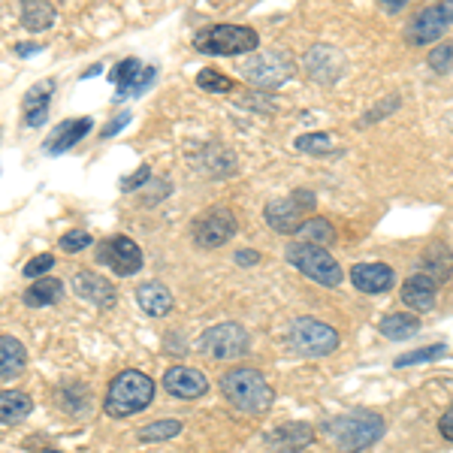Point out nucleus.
<instances>
[{
	"mask_svg": "<svg viewBox=\"0 0 453 453\" xmlns=\"http://www.w3.org/2000/svg\"><path fill=\"white\" fill-rule=\"evenodd\" d=\"M384 418L375 411H350L339 418L324 420L320 433H324L339 450H363L375 444L384 435Z\"/></svg>",
	"mask_w": 453,
	"mask_h": 453,
	"instance_id": "f257e3e1",
	"label": "nucleus"
},
{
	"mask_svg": "<svg viewBox=\"0 0 453 453\" xmlns=\"http://www.w3.org/2000/svg\"><path fill=\"white\" fill-rule=\"evenodd\" d=\"M155 399V381H151L145 372L124 369L121 375L112 378L104 399V411L109 418H130V414H140L151 405Z\"/></svg>",
	"mask_w": 453,
	"mask_h": 453,
	"instance_id": "f03ea898",
	"label": "nucleus"
},
{
	"mask_svg": "<svg viewBox=\"0 0 453 453\" xmlns=\"http://www.w3.org/2000/svg\"><path fill=\"white\" fill-rule=\"evenodd\" d=\"M221 390L226 402L245 414H263L273 405V387L257 369H230L221 378Z\"/></svg>",
	"mask_w": 453,
	"mask_h": 453,
	"instance_id": "7ed1b4c3",
	"label": "nucleus"
},
{
	"mask_svg": "<svg viewBox=\"0 0 453 453\" xmlns=\"http://www.w3.org/2000/svg\"><path fill=\"white\" fill-rule=\"evenodd\" d=\"M260 46V36L251 27L242 25H209L203 31L194 34V49L203 55H248V52H257Z\"/></svg>",
	"mask_w": 453,
	"mask_h": 453,
	"instance_id": "20e7f679",
	"label": "nucleus"
},
{
	"mask_svg": "<svg viewBox=\"0 0 453 453\" xmlns=\"http://www.w3.org/2000/svg\"><path fill=\"white\" fill-rule=\"evenodd\" d=\"M288 260L294 263L305 279L324 284V288H339V284L345 281V273H342L339 260H335L333 254L326 251V248H320V245H311V242L290 245L288 248Z\"/></svg>",
	"mask_w": 453,
	"mask_h": 453,
	"instance_id": "39448f33",
	"label": "nucleus"
},
{
	"mask_svg": "<svg viewBox=\"0 0 453 453\" xmlns=\"http://www.w3.org/2000/svg\"><path fill=\"white\" fill-rule=\"evenodd\" d=\"M314 203H318V196L311 191H294L290 196H279V200L266 203L263 215H266V224L275 233L290 236V233L303 230V224L309 221V215L314 211Z\"/></svg>",
	"mask_w": 453,
	"mask_h": 453,
	"instance_id": "423d86ee",
	"label": "nucleus"
},
{
	"mask_svg": "<svg viewBox=\"0 0 453 453\" xmlns=\"http://www.w3.org/2000/svg\"><path fill=\"white\" fill-rule=\"evenodd\" d=\"M290 348L299 350L303 357H326L339 348V333L333 330L330 324H320L314 318H296L290 324Z\"/></svg>",
	"mask_w": 453,
	"mask_h": 453,
	"instance_id": "0eeeda50",
	"label": "nucleus"
},
{
	"mask_svg": "<svg viewBox=\"0 0 453 453\" xmlns=\"http://www.w3.org/2000/svg\"><path fill=\"white\" fill-rule=\"evenodd\" d=\"M294 76V61L284 52H257L242 64V79L254 88H279Z\"/></svg>",
	"mask_w": 453,
	"mask_h": 453,
	"instance_id": "6e6552de",
	"label": "nucleus"
},
{
	"mask_svg": "<svg viewBox=\"0 0 453 453\" xmlns=\"http://www.w3.org/2000/svg\"><path fill=\"white\" fill-rule=\"evenodd\" d=\"M200 350L209 360H239L248 350V333L239 324H218L200 335Z\"/></svg>",
	"mask_w": 453,
	"mask_h": 453,
	"instance_id": "1a4fd4ad",
	"label": "nucleus"
},
{
	"mask_svg": "<svg viewBox=\"0 0 453 453\" xmlns=\"http://www.w3.org/2000/svg\"><path fill=\"white\" fill-rule=\"evenodd\" d=\"M450 25H453V0H444V4L426 6V10L414 16L411 27L405 31V40L411 46H429V42L441 40Z\"/></svg>",
	"mask_w": 453,
	"mask_h": 453,
	"instance_id": "9d476101",
	"label": "nucleus"
},
{
	"mask_svg": "<svg viewBox=\"0 0 453 453\" xmlns=\"http://www.w3.org/2000/svg\"><path fill=\"white\" fill-rule=\"evenodd\" d=\"M97 260L115 275H136L142 269V251L130 236H112L97 248Z\"/></svg>",
	"mask_w": 453,
	"mask_h": 453,
	"instance_id": "9b49d317",
	"label": "nucleus"
},
{
	"mask_svg": "<svg viewBox=\"0 0 453 453\" xmlns=\"http://www.w3.org/2000/svg\"><path fill=\"white\" fill-rule=\"evenodd\" d=\"M233 236H236V215L230 209H209L194 224V242L200 248H218Z\"/></svg>",
	"mask_w": 453,
	"mask_h": 453,
	"instance_id": "f8f14e48",
	"label": "nucleus"
},
{
	"mask_svg": "<svg viewBox=\"0 0 453 453\" xmlns=\"http://www.w3.org/2000/svg\"><path fill=\"white\" fill-rule=\"evenodd\" d=\"M305 73L320 85H335L345 76V55L333 46H314L305 55Z\"/></svg>",
	"mask_w": 453,
	"mask_h": 453,
	"instance_id": "ddd939ff",
	"label": "nucleus"
},
{
	"mask_svg": "<svg viewBox=\"0 0 453 453\" xmlns=\"http://www.w3.org/2000/svg\"><path fill=\"white\" fill-rule=\"evenodd\" d=\"M155 67H145L140 58H127V61L115 64L112 82L119 85V97H140V94L155 82Z\"/></svg>",
	"mask_w": 453,
	"mask_h": 453,
	"instance_id": "4468645a",
	"label": "nucleus"
},
{
	"mask_svg": "<svg viewBox=\"0 0 453 453\" xmlns=\"http://www.w3.org/2000/svg\"><path fill=\"white\" fill-rule=\"evenodd\" d=\"M164 387H166V393L175 396V399H200V396H206V393H209V378L203 375L200 369L173 366V369H166Z\"/></svg>",
	"mask_w": 453,
	"mask_h": 453,
	"instance_id": "2eb2a0df",
	"label": "nucleus"
},
{
	"mask_svg": "<svg viewBox=\"0 0 453 453\" xmlns=\"http://www.w3.org/2000/svg\"><path fill=\"white\" fill-rule=\"evenodd\" d=\"M350 281H354V288L363 290V294L378 296L393 288L396 273H393V266H387V263H357V266L350 269Z\"/></svg>",
	"mask_w": 453,
	"mask_h": 453,
	"instance_id": "dca6fc26",
	"label": "nucleus"
},
{
	"mask_svg": "<svg viewBox=\"0 0 453 453\" xmlns=\"http://www.w3.org/2000/svg\"><path fill=\"white\" fill-rule=\"evenodd\" d=\"M314 441V429L309 423H284L266 435V448L275 453H296Z\"/></svg>",
	"mask_w": 453,
	"mask_h": 453,
	"instance_id": "f3484780",
	"label": "nucleus"
},
{
	"mask_svg": "<svg viewBox=\"0 0 453 453\" xmlns=\"http://www.w3.org/2000/svg\"><path fill=\"white\" fill-rule=\"evenodd\" d=\"M435 299H438V281L433 279V275L418 273L402 284V303H405L408 309L429 311L435 305Z\"/></svg>",
	"mask_w": 453,
	"mask_h": 453,
	"instance_id": "a211bd4d",
	"label": "nucleus"
},
{
	"mask_svg": "<svg viewBox=\"0 0 453 453\" xmlns=\"http://www.w3.org/2000/svg\"><path fill=\"white\" fill-rule=\"evenodd\" d=\"M52 94H55V82H52V79H42V82H36V85L27 88L25 106H21V109H25V124H27V127H40V124H46Z\"/></svg>",
	"mask_w": 453,
	"mask_h": 453,
	"instance_id": "6ab92c4d",
	"label": "nucleus"
},
{
	"mask_svg": "<svg viewBox=\"0 0 453 453\" xmlns=\"http://www.w3.org/2000/svg\"><path fill=\"white\" fill-rule=\"evenodd\" d=\"M91 119H73V121H64V124H58V127L49 134V140H46V155H64L67 149H73L82 136L91 134Z\"/></svg>",
	"mask_w": 453,
	"mask_h": 453,
	"instance_id": "aec40b11",
	"label": "nucleus"
},
{
	"mask_svg": "<svg viewBox=\"0 0 453 453\" xmlns=\"http://www.w3.org/2000/svg\"><path fill=\"white\" fill-rule=\"evenodd\" d=\"M73 290L94 305H112L115 303V288L97 273H79L76 279H73Z\"/></svg>",
	"mask_w": 453,
	"mask_h": 453,
	"instance_id": "412c9836",
	"label": "nucleus"
},
{
	"mask_svg": "<svg viewBox=\"0 0 453 453\" xmlns=\"http://www.w3.org/2000/svg\"><path fill=\"white\" fill-rule=\"evenodd\" d=\"M27 366L25 345L12 335H0V381H12Z\"/></svg>",
	"mask_w": 453,
	"mask_h": 453,
	"instance_id": "4be33fe9",
	"label": "nucleus"
},
{
	"mask_svg": "<svg viewBox=\"0 0 453 453\" xmlns=\"http://www.w3.org/2000/svg\"><path fill=\"white\" fill-rule=\"evenodd\" d=\"M136 303H140V309L145 314H151V318H164V314L173 311V294H170V288H164L160 281L142 284V288L136 290Z\"/></svg>",
	"mask_w": 453,
	"mask_h": 453,
	"instance_id": "5701e85b",
	"label": "nucleus"
},
{
	"mask_svg": "<svg viewBox=\"0 0 453 453\" xmlns=\"http://www.w3.org/2000/svg\"><path fill=\"white\" fill-rule=\"evenodd\" d=\"M34 411V399L21 390H0V423H19Z\"/></svg>",
	"mask_w": 453,
	"mask_h": 453,
	"instance_id": "b1692460",
	"label": "nucleus"
},
{
	"mask_svg": "<svg viewBox=\"0 0 453 453\" xmlns=\"http://www.w3.org/2000/svg\"><path fill=\"white\" fill-rule=\"evenodd\" d=\"M64 294V284L52 279V275H46V279H36L31 288L25 290V305H31V309H42V305H52L58 303Z\"/></svg>",
	"mask_w": 453,
	"mask_h": 453,
	"instance_id": "393cba45",
	"label": "nucleus"
},
{
	"mask_svg": "<svg viewBox=\"0 0 453 453\" xmlns=\"http://www.w3.org/2000/svg\"><path fill=\"white\" fill-rule=\"evenodd\" d=\"M378 330L393 342H405L420 330V318H414V314H387Z\"/></svg>",
	"mask_w": 453,
	"mask_h": 453,
	"instance_id": "a878e982",
	"label": "nucleus"
},
{
	"mask_svg": "<svg viewBox=\"0 0 453 453\" xmlns=\"http://www.w3.org/2000/svg\"><path fill=\"white\" fill-rule=\"evenodd\" d=\"M55 21V10L52 4H42V0H34V4H25V10H21V25L27 27V31L40 34V31H49Z\"/></svg>",
	"mask_w": 453,
	"mask_h": 453,
	"instance_id": "bb28decb",
	"label": "nucleus"
},
{
	"mask_svg": "<svg viewBox=\"0 0 453 453\" xmlns=\"http://www.w3.org/2000/svg\"><path fill=\"white\" fill-rule=\"evenodd\" d=\"M294 145L303 155H330V151H335V142L330 134H303V136H296Z\"/></svg>",
	"mask_w": 453,
	"mask_h": 453,
	"instance_id": "cd10ccee",
	"label": "nucleus"
},
{
	"mask_svg": "<svg viewBox=\"0 0 453 453\" xmlns=\"http://www.w3.org/2000/svg\"><path fill=\"white\" fill-rule=\"evenodd\" d=\"M196 82H200L203 91H211V94H226L236 88L230 76H224L221 70H200V76H196Z\"/></svg>",
	"mask_w": 453,
	"mask_h": 453,
	"instance_id": "c85d7f7f",
	"label": "nucleus"
},
{
	"mask_svg": "<svg viewBox=\"0 0 453 453\" xmlns=\"http://www.w3.org/2000/svg\"><path fill=\"white\" fill-rule=\"evenodd\" d=\"M299 233H305L309 239H314L311 245H326V242H333V239H335V230H333V224L326 221V218H309Z\"/></svg>",
	"mask_w": 453,
	"mask_h": 453,
	"instance_id": "c756f323",
	"label": "nucleus"
},
{
	"mask_svg": "<svg viewBox=\"0 0 453 453\" xmlns=\"http://www.w3.org/2000/svg\"><path fill=\"white\" fill-rule=\"evenodd\" d=\"M179 433H181L179 420H157V423H151V426H145L140 438L142 441H170V438H175Z\"/></svg>",
	"mask_w": 453,
	"mask_h": 453,
	"instance_id": "7c9ffc66",
	"label": "nucleus"
},
{
	"mask_svg": "<svg viewBox=\"0 0 453 453\" xmlns=\"http://www.w3.org/2000/svg\"><path fill=\"white\" fill-rule=\"evenodd\" d=\"M444 354H448V348H444V345H429V348H420V350H411V354L396 357V366L408 369V366H418V363L435 360V357H444Z\"/></svg>",
	"mask_w": 453,
	"mask_h": 453,
	"instance_id": "2f4dec72",
	"label": "nucleus"
},
{
	"mask_svg": "<svg viewBox=\"0 0 453 453\" xmlns=\"http://www.w3.org/2000/svg\"><path fill=\"white\" fill-rule=\"evenodd\" d=\"M429 67L435 73H450L453 70V42H441L429 52Z\"/></svg>",
	"mask_w": 453,
	"mask_h": 453,
	"instance_id": "473e14b6",
	"label": "nucleus"
},
{
	"mask_svg": "<svg viewBox=\"0 0 453 453\" xmlns=\"http://www.w3.org/2000/svg\"><path fill=\"white\" fill-rule=\"evenodd\" d=\"M55 266V257L52 254H36L25 263V279H46V273Z\"/></svg>",
	"mask_w": 453,
	"mask_h": 453,
	"instance_id": "72a5a7b5",
	"label": "nucleus"
},
{
	"mask_svg": "<svg viewBox=\"0 0 453 453\" xmlns=\"http://www.w3.org/2000/svg\"><path fill=\"white\" fill-rule=\"evenodd\" d=\"M91 242H94V239L88 236L85 230H70V233H64V236H61V242H58V245H61L64 251L76 254V251H85V248L91 245Z\"/></svg>",
	"mask_w": 453,
	"mask_h": 453,
	"instance_id": "f704fd0d",
	"label": "nucleus"
},
{
	"mask_svg": "<svg viewBox=\"0 0 453 453\" xmlns=\"http://www.w3.org/2000/svg\"><path fill=\"white\" fill-rule=\"evenodd\" d=\"M149 175H151L149 166H140V170H136L134 175H130V179H121V191H136V188L149 181Z\"/></svg>",
	"mask_w": 453,
	"mask_h": 453,
	"instance_id": "c9c22d12",
	"label": "nucleus"
},
{
	"mask_svg": "<svg viewBox=\"0 0 453 453\" xmlns=\"http://www.w3.org/2000/svg\"><path fill=\"white\" fill-rule=\"evenodd\" d=\"M438 433L448 438V441H453V405L441 414V420H438Z\"/></svg>",
	"mask_w": 453,
	"mask_h": 453,
	"instance_id": "e433bc0d",
	"label": "nucleus"
},
{
	"mask_svg": "<svg viewBox=\"0 0 453 453\" xmlns=\"http://www.w3.org/2000/svg\"><path fill=\"white\" fill-rule=\"evenodd\" d=\"M127 121H130V112H124L121 119H112V121H109V127L104 130V136H115V134H119V130H121Z\"/></svg>",
	"mask_w": 453,
	"mask_h": 453,
	"instance_id": "4c0bfd02",
	"label": "nucleus"
},
{
	"mask_svg": "<svg viewBox=\"0 0 453 453\" xmlns=\"http://www.w3.org/2000/svg\"><path fill=\"white\" fill-rule=\"evenodd\" d=\"M257 260H260V254H257V251H239V254H236V263H239V266H254Z\"/></svg>",
	"mask_w": 453,
	"mask_h": 453,
	"instance_id": "58836bf2",
	"label": "nucleus"
},
{
	"mask_svg": "<svg viewBox=\"0 0 453 453\" xmlns=\"http://www.w3.org/2000/svg\"><path fill=\"white\" fill-rule=\"evenodd\" d=\"M387 12H399L402 6H405V0H387V4H381Z\"/></svg>",
	"mask_w": 453,
	"mask_h": 453,
	"instance_id": "ea45409f",
	"label": "nucleus"
},
{
	"mask_svg": "<svg viewBox=\"0 0 453 453\" xmlns=\"http://www.w3.org/2000/svg\"><path fill=\"white\" fill-rule=\"evenodd\" d=\"M36 46H19V55H34Z\"/></svg>",
	"mask_w": 453,
	"mask_h": 453,
	"instance_id": "a19ab883",
	"label": "nucleus"
},
{
	"mask_svg": "<svg viewBox=\"0 0 453 453\" xmlns=\"http://www.w3.org/2000/svg\"><path fill=\"white\" fill-rule=\"evenodd\" d=\"M46 453H61V450H46Z\"/></svg>",
	"mask_w": 453,
	"mask_h": 453,
	"instance_id": "79ce46f5",
	"label": "nucleus"
}]
</instances>
